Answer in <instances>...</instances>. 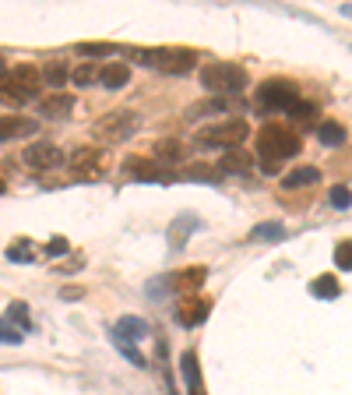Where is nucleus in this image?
<instances>
[{"label": "nucleus", "instance_id": "obj_22", "mask_svg": "<svg viewBox=\"0 0 352 395\" xmlns=\"http://www.w3.org/2000/svg\"><path fill=\"white\" fill-rule=\"evenodd\" d=\"M208 113H229V102L225 99H208V102H194V106H187V121H198V117H208Z\"/></svg>", "mask_w": 352, "mask_h": 395}, {"label": "nucleus", "instance_id": "obj_36", "mask_svg": "<svg viewBox=\"0 0 352 395\" xmlns=\"http://www.w3.org/2000/svg\"><path fill=\"white\" fill-rule=\"evenodd\" d=\"M187 180H215L208 166H198V169H187Z\"/></svg>", "mask_w": 352, "mask_h": 395}, {"label": "nucleus", "instance_id": "obj_32", "mask_svg": "<svg viewBox=\"0 0 352 395\" xmlns=\"http://www.w3.org/2000/svg\"><path fill=\"white\" fill-rule=\"evenodd\" d=\"M116 350H120V353H124V357H127L131 364H138V367H145V357H141V353H138V350H134L131 343H124V339H116Z\"/></svg>", "mask_w": 352, "mask_h": 395}, {"label": "nucleus", "instance_id": "obj_39", "mask_svg": "<svg viewBox=\"0 0 352 395\" xmlns=\"http://www.w3.org/2000/svg\"><path fill=\"white\" fill-rule=\"evenodd\" d=\"M187 388H191V395H205V388H201V378H194V381H187Z\"/></svg>", "mask_w": 352, "mask_h": 395}, {"label": "nucleus", "instance_id": "obj_24", "mask_svg": "<svg viewBox=\"0 0 352 395\" xmlns=\"http://www.w3.org/2000/svg\"><path fill=\"white\" fill-rule=\"evenodd\" d=\"M250 240H285V226L282 222H257L250 230Z\"/></svg>", "mask_w": 352, "mask_h": 395}, {"label": "nucleus", "instance_id": "obj_16", "mask_svg": "<svg viewBox=\"0 0 352 395\" xmlns=\"http://www.w3.org/2000/svg\"><path fill=\"white\" fill-rule=\"evenodd\" d=\"M194 230H201V219H198V215H180V219H176V222L169 226V244H173L176 251H180Z\"/></svg>", "mask_w": 352, "mask_h": 395}, {"label": "nucleus", "instance_id": "obj_9", "mask_svg": "<svg viewBox=\"0 0 352 395\" xmlns=\"http://www.w3.org/2000/svg\"><path fill=\"white\" fill-rule=\"evenodd\" d=\"M22 159L32 166V169H39V173H46V169H56L64 162V152L56 148L53 141H35V145H25V152H22Z\"/></svg>", "mask_w": 352, "mask_h": 395}, {"label": "nucleus", "instance_id": "obj_23", "mask_svg": "<svg viewBox=\"0 0 352 395\" xmlns=\"http://www.w3.org/2000/svg\"><path fill=\"white\" fill-rule=\"evenodd\" d=\"M317 138H321V145H324V148H338V145L345 141V127H342V124H335V121H324V124L317 127Z\"/></svg>", "mask_w": 352, "mask_h": 395}, {"label": "nucleus", "instance_id": "obj_35", "mask_svg": "<svg viewBox=\"0 0 352 395\" xmlns=\"http://www.w3.org/2000/svg\"><path fill=\"white\" fill-rule=\"evenodd\" d=\"M64 251H67V240H64V237H53V240L46 244V254H49V258H56V254H64Z\"/></svg>", "mask_w": 352, "mask_h": 395}, {"label": "nucleus", "instance_id": "obj_8", "mask_svg": "<svg viewBox=\"0 0 352 395\" xmlns=\"http://www.w3.org/2000/svg\"><path fill=\"white\" fill-rule=\"evenodd\" d=\"M120 169L131 180H141V184H169L173 180V173H166L162 166H155L152 159H141V155H127Z\"/></svg>", "mask_w": 352, "mask_h": 395}, {"label": "nucleus", "instance_id": "obj_6", "mask_svg": "<svg viewBox=\"0 0 352 395\" xmlns=\"http://www.w3.org/2000/svg\"><path fill=\"white\" fill-rule=\"evenodd\" d=\"M138 127H141V117H134L131 109H116V113H106L102 121H95L92 134H95V141H102V145H116V141L134 138Z\"/></svg>", "mask_w": 352, "mask_h": 395}, {"label": "nucleus", "instance_id": "obj_7", "mask_svg": "<svg viewBox=\"0 0 352 395\" xmlns=\"http://www.w3.org/2000/svg\"><path fill=\"white\" fill-rule=\"evenodd\" d=\"M296 99H300V88H296V82H289V78H268L257 88V102L264 109H289Z\"/></svg>", "mask_w": 352, "mask_h": 395}, {"label": "nucleus", "instance_id": "obj_34", "mask_svg": "<svg viewBox=\"0 0 352 395\" xmlns=\"http://www.w3.org/2000/svg\"><path fill=\"white\" fill-rule=\"evenodd\" d=\"M349 254H352V240H342V244H338V251H335V261H338L342 268H349V265H352V258H349Z\"/></svg>", "mask_w": 352, "mask_h": 395}, {"label": "nucleus", "instance_id": "obj_40", "mask_svg": "<svg viewBox=\"0 0 352 395\" xmlns=\"http://www.w3.org/2000/svg\"><path fill=\"white\" fill-rule=\"evenodd\" d=\"M0 71H4V56H0Z\"/></svg>", "mask_w": 352, "mask_h": 395}, {"label": "nucleus", "instance_id": "obj_5", "mask_svg": "<svg viewBox=\"0 0 352 395\" xmlns=\"http://www.w3.org/2000/svg\"><path fill=\"white\" fill-rule=\"evenodd\" d=\"M247 134H250L247 121L229 117V121H218L211 127H201L198 138H194V145H201V148H240Z\"/></svg>", "mask_w": 352, "mask_h": 395}, {"label": "nucleus", "instance_id": "obj_25", "mask_svg": "<svg viewBox=\"0 0 352 395\" xmlns=\"http://www.w3.org/2000/svg\"><path fill=\"white\" fill-rule=\"evenodd\" d=\"M155 155L159 159H166V162H180L184 155H187V145H180V141H155Z\"/></svg>", "mask_w": 352, "mask_h": 395}, {"label": "nucleus", "instance_id": "obj_19", "mask_svg": "<svg viewBox=\"0 0 352 395\" xmlns=\"http://www.w3.org/2000/svg\"><path fill=\"white\" fill-rule=\"evenodd\" d=\"M95 162H99V148H74L71 152V169L74 173H95Z\"/></svg>", "mask_w": 352, "mask_h": 395}, {"label": "nucleus", "instance_id": "obj_17", "mask_svg": "<svg viewBox=\"0 0 352 395\" xmlns=\"http://www.w3.org/2000/svg\"><path fill=\"white\" fill-rule=\"evenodd\" d=\"M321 180V169L317 166H300V169H292V173L282 177V187L285 191H296V187H310Z\"/></svg>", "mask_w": 352, "mask_h": 395}, {"label": "nucleus", "instance_id": "obj_27", "mask_svg": "<svg viewBox=\"0 0 352 395\" xmlns=\"http://www.w3.org/2000/svg\"><path fill=\"white\" fill-rule=\"evenodd\" d=\"M32 311H29V304L25 300H15L11 307H8V321L18 328V332H25V328H32V318H29Z\"/></svg>", "mask_w": 352, "mask_h": 395}, {"label": "nucleus", "instance_id": "obj_21", "mask_svg": "<svg viewBox=\"0 0 352 395\" xmlns=\"http://www.w3.org/2000/svg\"><path fill=\"white\" fill-rule=\"evenodd\" d=\"M310 293L321 297V300H335V297H342V286H338L335 275H317V279L310 282Z\"/></svg>", "mask_w": 352, "mask_h": 395}, {"label": "nucleus", "instance_id": "obj_33", "mask_svg": "<svg viewBox=\"0 0 352 395\" xmlns=\"http://www.w3.org/2000/svg\"><path fill=\"white\" fill-rule=\"evenodd\" d=\"M331 205H335V208H342V212L349 208V184H338V187L331 191Z\"/></svg>", "mask_w": 352, "mask_h": 395}, {"label": "nucleus", "instance_id": "obj_15", "mask_svg": "<svg viewBox=\"0 0 352 395\" xmlns=\"http://www.w3.org/2000/svg\"><path fill=\"white\" fill-rule=\"evenodd\" d=\"M222 169H225V173H250V169H254V155H250L243 145H240V148H225Z\"/></svg>", "mask_w": 352, "mask_h": 395}, {"label": "nucleus", "instance_id": "obj_38", "mask_svg": "<svg viewBox=\"0 0 352 395\" xmlns=\"http://www.w3.org/2000/svg\"><path fill=\"white\" fill-rule=\"evenodd\" d=\"M81 265H85V258H71V261H61L56 268H61V272H78Z\"/></svg>", "mask_w": 352, "mask_h": 395}, {"label": "nucleus", "instance_id": "obj_11", "mask_svg": "<svg viewBox=\"0 0 352 395\" xmlns=\"http://www.w3.org/2000/svg\"><path fill=\"white\" fill-rule=\"evenodd\" d=\"M71 109H74V95L67 92H53L49 99H39V117H49V121L71 117Z\"/></svg>", "mask_w": 352, "mask_h": 395}, {"label": "nucleus", "instance_id": "obj_10", "mask_svg": "<svg viewBox=\"0 0 352 395\" xmlns=\"http://www.w3.org/2000/svg\"><path fill=\"white\" fill-rule=\"evenodd\" d=\"M35 131H39V121H29V117H0V145L15 141V138H29Z\"/></svg>", "mask_w": 352, "mask_h": 395}, {"label": "nucleus", "instance_id": "obj_4", "mask_svg": "<svg viewBox=\"0 0 352 395\" xmlns=\"http://www.w3.org/2000/svg\"><path fill=\"white\" fill-rule=\"evenodd\" d=\"M201 85L208 88V92H243L247 85H250V78H247V71L240 68V64H229V61H211V64H205L201 68Z\"/></svg>", "mask_w": 352, "mask_h": 395}, {"label": "nucleus", "instance_id": "obj_29", "mask_svg": "<svg viewBox=\"0 0 352 395\" xmlns=\"http://www.w3.org/2000/svg\"><path fill=\"white\" fill-rule=\"evenodd\" d=\"M78 53L81 56H113L116 46L113 42H78Z\"/></svg>", "mask_w": 352, "mask_h": 395}, {"label": "nucleus", "instance_id": "obj_31", "mask_svg": "<svg viewBox=\"0 0 352 395\" xmlns=\"http://www.w3.org/2000/svg\"><path fill=\"white\" fill-rule=\"evenodd\" d=\"M22 335H25V332H18L8 318H0V343H8V346H22Z\"/></svg>", "mask_w": 352, "mask_h": 395}, {"label": "nucleus", "instance_id": "obj_2", "mask_svg": "<svg viewBox=\"0 0 352 395\" xmlns=\"http://www.w3.org/2000/svg\"><path fill=\"white\" fill-rule=\"evenodd\" d=\"M42 88V78L32 64H18L0 71V102L4 106H25L29 99H35Z\"/></svg>", "mask_w": 352, "mask_h": 395}, {"label": "nucleus", "instance_id": "obj_28", "mask_svg": "<svg viewBox=\"0 0 352 395\" xmlns=\"http://www.w3.org/2000/svg\"><path fill=\"white\" fill-rule=\"evenodd\" d=\"M289 113H292V117H296L300 124H314V117H317V106H314V102H300V99H296V102L289 106Z\"/></svg>", "mask_w": 352, "mask_h": 395}, {"label": "nucleus", "instance_id": "obj_18", "mask_svg": "<svg viewBox=\"0 0 352 395\" xmlns=\"http://www.w3.org/2000/svg\"><path fill=\"white\" fill-rule=\"evenodd\" d=\"M113 335L124 339V343H127V339H145L148 335V325L141 318H120V321L113 325Z\"/></svg>", "mask_w": 352, "mask_h": 395}, {"label": "nucleus", "instance_id": "obj_41", "mask_svg": "<svg viewBox=\"0 0 352 395\" xmlns=\"http://www.w3.org/2000/svg\"><path fill=\"white\" fill-rule=\"evenodd\" d=\"M0 191H4V180H0Z\"/></svg>", "mask_w": 352, "mask_h": 395}, {"label": "nucleus", "instance_id": "obj_13", "mask_svg": "<svg viewBox=\"0 0 352 395\" xmlns=\"http://www.w3.org/2000/svg\"><path fill=\"white\" fill-rule=\"evenodd\" d=\"M205 318H208V300H198V297H184L180 304H176V321H180V325H187V328L201 325Z\"/></svg>", "mask_w": 352, "mask_h": 395}, {"label": "nucleus", "instance_id": "obj_3", "mask_svg": "<svg viewBox=\"0 0 352 395\" xmlns=\"http://www.w3.org/2000/svg\"><path fill=\"white\" fill-rule=\"evenodd\" d=\"M141 64L162 71V75H187L198 68V53L187 46H159V49H138L134 53Z\"/></svg>", "mask_w": 352, "mask_h": 395}, {"label": "nucleus", "instance_id": "obj_12", "mask_svg": "<svg viewBox=\"0 0 352 395\" xmlns=\"http://www.w3.org/2000/svg\"><path fill=\"white\" fill-rule=\"evenodd\" d=\"M208 279V272L201 268V265H191V268H184V272H173L169 275V286L176 290V293H198V286Z\"/></svg>", "mask_w": 352, "mask_h": 395}, {"label": "nucleus", "instance_id": "obj_26", "mask_svg": "<svg viewBox=\"0 0 352 395\" xmlns=\"http://www.w3.org/2000/svg\"><path fill=\"white\" fill-rule=\"evenodd\" d=\"M8 261H15V265L35 261V247H32L29 240H11V244H8Z\"/></svg>", "mask_w": 352, "mask_h": 395}, {"label": "nucleus", "instance_id": "obj_20", "mask_svg": "<svg viewBox=\"0 0 352 395\" xmlns=\"http://www.w3.org/2000/svg\"><path fill=\"white\" fill-rule=\"evenodd\" d=\"M39 78L46 82V88H64V82H67V64H64V61H49V64L39 71Z\"/></svg>", "mask_w": 352, "mask_h": 395}, {"label": "nucleus", "instance_id": "obj_37", "mask_svg": "<svg viewBox=\"0 0 352 395\" xmlns=\"http://www.w3.org/2000/svg\"><path fill=\"white\" fill-rule=\"evenodd\" d=\"M61 297H64V300H81V297H85V290H81V286H64V290H61Z\"/></svg>", "mask_w": 352, "mask_h": 395}, {"label": "nucleus", "instance_id": "obj_30", "mask_svg": "<svg viewBox=\"0 0 352 395\" xmlns=\"http://www.w3.org/2000/svg\"><path fill=\"white\" fill-rule=\"evenodd\" d=\"M71 78H74V85H78V88H88V85H95V82H99V68H95V64H81Z\"/></svg>", "mask_w": 352, "mask_h": 395}, {"label": "nucleus", "instance_id": "obj_1", "mask_svg": "<svg viewBox=\"0 0 352 395\" xmlns=\"http://www.w3.org/2000/svg\"><path fill=\"white\" fill-rule=\"evenodd\" d=\"M254 145H257V155H261V162H264L268 173H275L282 159L300 155V148H303L300 134H292V131L282 127V124H264V127L257 131V141H254Z\"/></svg>", "mask_w": 352, "mask_h": 395}, {"label": "nucleus", "instance_id": "obj_14", "mask_svg": "<svg viewBox=\"0 0 352 395\" xmlns=\"http://www.w3.org/2000/svg\"><path fill=\"white\" fill-rule=\"evenodd\" d=\"M127 82H131V68H127V64H120V61H109L106 68H99V85H102V88H109V92L124 88Z\"/></svg>", "mask_w": 352, "mask_h": 395}]
</instances>
